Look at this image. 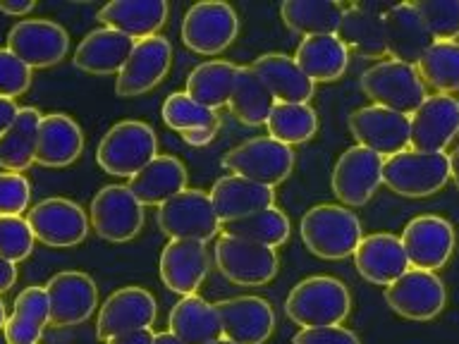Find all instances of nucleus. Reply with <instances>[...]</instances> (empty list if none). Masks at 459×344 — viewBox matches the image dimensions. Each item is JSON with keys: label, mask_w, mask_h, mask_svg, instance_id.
I'll list each match as a JSON object with an SVG mask.
<instances>
[{"label": "nucleus", "mask_w": 459, "mask_h": 344, "mask_svg": "<svg viewBox=\"0 0 459 344\" xmlns=\"http://www.w3.org/2000/svg\"><path fill=\"white\" fill-rule=\"evenodd\" d=\"M350 311V289L342 280L333 275H314L301 280L292 287L285 301V315L301 330L342 325Z\"/></svg>", "instance_id": "nucleus-1"}, {"label": "nucleus", "mask_w": 459, "mask_h": 344, "mask_svg": "<svg viewBox=\"0 0 459 344\" xmlns=\"http://www.w3.org/2000/svg\"><path fill=\"white\" fill-rule=\"evenodd\" d=\"M299 232L307 249L325 261L354 256L359 242L364 239L359 215L340 203H318L308 208L299 222Z\"/></svg>", "instance_id": "nucleus-2"}, {"label": "nucleus", "mask_w": 459, "mask_h": 344, "mask_svg": "<svg viewBox=\"0 0 459 344\" xmlns=\"http://www.w3.org/2000/svg\"><path fill=\"white\" fill-rule=\"evenodd\" d=\"M158 156V139L151 125L139 120L117 122L100 139L96 163L106 175L132 179Z\"/></svg>", "instance_id": "nucleus-3"}, {"label": "nucleus", "mask_w": 459, "mask_h": 344, "mask_svg": "<svg viewBox=\"0 0 459 344\" xmlns=\"http://www.w3.org/2000/svg\"><path fill=\"white\" fill-rule=\"evenodd\" d=\"M450 182V156L407 149L383 160V185L404 199H423Z\"/></svg>", "instance_id": "nucleus-4"}, {"label": "nucleus", "mask_w": 459, "mask_h": 344, "mask_svg": "<svg viewBox=\"0 0 459 344\" xmlns=\"http://www.w3.org/2000/svg\"><path fill=\"white\" fill-rule=\"evenodd\" d=\"M213 258L222 278L239 287L268 285L275 280L280 268L275 249L235 235H222L215 242Z\"/></svg>", "instance_id": "nucleus-5"}, {"label": "nucleus", "mask_w": 459, "mask_h": 344, "mask_svg": "<svg viewBox=\"0 0 459 344\" xmlns=\"http://www.w3.org/2000/svg\"><path fill=\"white\" fill-rule=\"evenodd\" d=\"M361 91L373 100V106L390 108L397 113L411 115L421 106L429 89L419 77L414 64L383 60L361 74Z\"/></svg>", "instance_id": "nucleus-6"}, {"label": "nucleus", "mask_w": 459, "mask_h": 344, "mask_svg": "<svg viewBox=\"0 0 459 344\" xmlns=\"http://www.w3.org/2000/svg\"><path fill=\"white\" fill-rule=\"evenodd\" d=\"M158 228L170 242H204L221 232V220L215 215L211 196L204 189H185L163 206H158Z\"/></svg>", "instance_id": "nucleus-7"}, {"label": "nucleus", "mask_w": 459, "mask_h": 344, "mask_svg": "<svg viewBox=\"0 0 459 344\" xmlns=\"http://www.w3.org/2000/svg\"><path fill=\"white\" fill-rule=\"evenodd\" d=\"M222 165L232 175L275 189L294 170V150L271 136H256L225 153Z\"/></svg>", "instance_id": "nucleus-8"}, {"label": "nucleus", "mask_w": 459, "mask_h": 344, "mask_svg": "<svg viewBox=\"0 0 459 344\" xmlns=\"http://www.w3.org/2000/svg\"><path fill=\"white\" fill-rule=\"evenodd\" d=\"M146 213L127 185H106L89 206V225L100 239L113 244L132 242L143 228Z\"/></svg>", "instance_id": "nucleus-9"}, {"label": "nucleus", "mask_w": 459, "mask_h": 344, "mask_svg": "<svg viewBox=\"0 0 459 344\" xmlns=\"http://www.w3.org/2000/svg\"><path fill=\"white\" fill-rule=\"evenodd\" d=\"M239 17L235 7L222 0H204L186 10L182 20V41L192 53L218 56L235 43Z\"/></svg>", "instance_id": "nucleus-10"}, {"label": "nucleus", "mask_w": 459, "mask_h": 344, "mask_svg": "<svg viewBox=\"0 0 459 344\" xmlns=\"http://www.w3.org/2000/svg\"><path fill=\"white\" fill-rule=\"evenodd\" d=\"M27 222L36 242L53 249L77 246L89 235V215L84 208L63 196H50L36 203L27 213Z\"/></svg>", "instance_id": "nucleus-11"}, {"label": "nucleus", "mask_w": 459, "mask_h": 344, "mask_svg": "<svg viewBox=\"0 0 459 344\" xmlns=\"http://www.w3.org/2000/svg\"><path fill=\"white\" fill-rule=\"evenodd\" d=\"M387 306L407 321H433L443 314L447 289L436 272L409 268L404 275L385 287Z\"/></svg>", "instance_id": "nucleus-12"}, {"label": "nucleus", "mask_w": 459, "mask_h": 344, "mask_svg": "<svg viewBox=\"0 0 459 344\" xmlns=\"http://www.w3.org/2000/svg\"><path fill=\"white\" fill-rule=\"evenodd\" d=\"M7 50L29 70H46L70 53V34L53 20H22L7 34Z\"/></svg>", "instance_id": "nucleus-13"}, {"label": "nucleus", "mask_w": 459, "mask_h": 344, "mask_svg": "<svg viewBox=\"0 0 459 344\" xmlns=\"http://www.w3.org/2000/svg\"><path fill=\"white\" fill-rule=\"evenodd\" d=\"M459 136V99L433 93L409 115V149L445 153Z\"/></svg>", "instance_id": "nucleus-14"}, {"label": "nucleus", "mask_w": 459, "mask_h": 344, "mask_svg": "<svg viewBox=\"0 0 459 344\" xmlns=\"http://www.w3.org/2000/svg\"><path fill=\"white\" fill-rule=\"evenodd\" d=\"M383 185V156L364 149L350 146L337 158L333 170V194L344 208H361L376 196Z\"/></svg>", "instance_id": "nucleus-15"}, {"label": "nucleus", "mask_w": 459, "mask_h": 344, "mask_svg": "<svg viewBox=\"0 0 459 344\" xmlns=\"http://www.w3.org/2000/svg\"><path fill=\"white\" fill-rule=\"evenodd\" d=\"M172 67V43L156 34L134 43L127 63L115 79V91L122 99H134L153 91Z\"/></svg>", "instance_id": "nucleus-16"}, {"label": "nucleus", "mask_w": 459, "mask_h": 344, "mask_svg": "<svg viewBox=\"0 0 459 344\" xmlns=\"http://www.w3.org/2000/svg\"><path fill=\"white\" fill-rule=\"evenodd\" d=\"M156 299L149 289L136 285L122 287V289L110 294L106 304L100 306L96 335H99V340L108 342L113 337L151 330V325L156 322Z\"/></svg>", "instance_id": "nucleus-17"}, {"label": "nucleus", "mask_w": 459, "mask_h": 344, "mask_svg": "<svg viewBox=\"0 0 459 344\" xmlns=\"http://www.w3.org/2000/svg\"><path fill=\"white\" fill-rule=\"evenodd\" d=\"M50 306V325L74 328L96 314L99 306V287L91 275L79 271L57 272L46 285Z\"/></svg>", "instance_id": "nucleus-18"}, {"label": "nucleus", "mask_w": 459, "mask_h": 344, "mask_svg": "<svg viewBox=\"0 0 459 344\" xmlns=\"http://www.w3.org/2000/svg\"><path fill=\"white\" fill-rule=\"evenodd\" d=\"M402 246L411 268L436 272L455 254V228L440 215H419L402 229Z\"/></svg>", "instance_id": "nucleus-19"}, {"label": "nucleus", "mask_w": 459, "mask_h": 344, "mask_svg": "<svg viewBox=\"0 0 459 344\" xmlns=\"http://www.w3.org/2000/svg\"><path fill=\"white\" fill-rule=\"evenodd\" d=\"M350 132L357 139V146L378 156L390 158L409 149V115L390 108H357L350 115Z\"/></svg>", "instance_id": "nucleus-20"}, {"label": "nucleus", "mask_w": 459, "mask_h": 344, "mask_svg": "<svg viewBox=\"0 0 459 344\" xmlns=\"http://www.w3.org/2000/svg\"><path fill=\"white\" fill-rule=\"evenodd\" d=\"M222 337L235 344H265L275 332V311L261 297H232L215 304Z\"/></svg>", "instance_id": "nucleus-21"}, {"label": "nucleus", "mask_w": 459, "mask_h": 344, "mask_svg": "<svg viewBox=\"0 0 459 344\" xmlns=\"http://www.w3.org/2000/svg\"><path fill=\"white\" fill-rule=\"evenodd\" d=\"M387 56L404 64H419L426 50L433 46V36L416 13L414 3H400L380 14Z\"/></svg>", "instance_id": "nucleus-22"}, {"label": "nucleus", "mask_w": 459, "mask_h": 344, "mask_svg": "<svg viewBox=\"0 0 459 344\" xmlns=\"http://www.w3.org/2000/svg\"><path fill=\"white\" fill-rule=\"evenodd\" d=\"M160 280L170 292L179 297L196 294L201 282L206 280L211 271V258L204 242H186V239H175L165 244L158 261Z\"/></svg>", "instance_id": "nucleus-23"}, {"label": "nucleus", "mask_w": 459, "mask_h": 344, "mask_svg": "<svg viewBox=\"0 0 459 344\" xmlns=\"http://www.w3.org/2000/svg\"><path fill=\"white\" fill-rule=\"evenodd\" d=\"M354 268L366 282L378 287L393 285L394 280L411 268L400 236L390 232L366 235L354 251Z\"/></svg>", "instance_id": "nucleus-24"}, {"label": "nucleus", "mask_w": 459, "mask_h": 344, "mask_svg": "<svg viewBox=\"0 0 459 344\" xmlns=\"http://www.w3.org/2000/svg\"><path fill=\"white\" fill-rule=\"evenodd\" d=\"M208 196H211V203H213L221 225L242 220L256 211L275 206V192L271 186L256 185V182L239 177V175H225V177L215 179Z\"/></svg>", "instance_id": "nucleus-25"}, {"label": "nucleus", "mask_w": 459, "mask_h": 344, "mask_svg": "<svg viewBox=\"0 0 459 344\" xmlns=\"http://www.w3.org/2000/svg\"><path fill=\"white\" fill-rule=\"evenodd\" d=\"M84 150V132L67 113H48L41 117L36 139V160L43 168H67L77 163Z\"/></svg>", "instance_id": "nucleus-26"}, {"label": "nucleus", "mask_w": 459, "mask_h": 344, "mask_svg": "<svg viewBox=\"0 0 459 344\" xmlns=\"http://www.w3.org/2000/svg\"><path fill=\"white\" fill-rule=\"evenodd\" d=\"M134 43V39H129L120 31H113V29H96L82 39V43L74 50L72 63L77 70L86 72V74H96V77L120 74Z\"/></svg>", "instance_id": "nucleus-27"}, {"label": "nucleus", "mask_w": 459, "mask_h": 344, "mask_svg": "<svg viewBox=\"0 0 459 344\" xmlns=\"http://www.w3.org/2000/svg\"><path fill=\"white\" fill-rule=\"evenodd\" d=\"M251 70L273 93L275 103H308L314 99L316 84L285 53H264L254 60Z\"/></svg>", "instance_id": "nucleus-28"}, {"label": "nucleus", "mask_w": 459, "mask_h": 344, "mask_svg": "<svg viewBox=\"0 0 459 344\" xmlns=\"http://www.w3.org/2000/svg\"><path fill=\"white\" fill-rule=\"evenodd\" d=\"M170 7L165 0H113L99 10V20L106 29L120 31L129 39L156 36L168 22Z\"/></svg>", "instance_id": "nucleus-29"}, {"label": "nucleus", "mask_w": 459, "mask_h": 344, "mask_svg": "<svg viewBox=\"0 0 459 344\" xmlns=\"http://www.w3.org/2000/svg\"><path fill=\"white\" fill-rule=\"evenodd\" d=\"M129 189L142 206H163L165 201L186 189V168L175 156H156L129 179Z\"/></svg>", "instance_id": "nucleus-30"}, {"label": "nucleus", "mask_w": 459, "mask_h": 344, "mask_svg": "<svg viewBox=\"0 0 459 344\" xmlns=\"http://www.w3.org/2000/svg\"><path fill=\"white\" fill-rule=\"evenodd\" d=\"M170 335L182 344H211L222 337L221 318L215 304H208L199 294H189L172 306L170 311Z\"/></svg>", "instance_id": "nucleus-31"}, {"label": "nucleus", "mask_w": 459, "mask_h": 344, "mask_svg": "<svg viewBox=\"0 0 459 344\" xmlns=\"http://www.w3.org/2000/svg\"><path fill=\"white\" fill-rule=\"evenodd\" d=\"M294 60L311 82H337L350 67V50L335 34L307 36L297 46Z\"/></svg>", "instance_id": "nucleus-32"}, {"label": "nucleus", "mask_w": 459, "mask_h": 344, "mask_svg": "<svg viewBox=\"0 0 459 344\" xmlns=\"http://www.w3.org/2000/svg\"><path fill=\"white\" fill-rule=\"evenodd\" d=\"M50 322V306L46 287H24L14 299L13 315L5 321L3 335L7 344H39L43 328Z\"/></svg>", "instance_id": "nucleus-33"}, {"label": "nucleus", "mask_w": 459, "mask_h": 344, "mask_svg": "<svg viewBox=\"0 0 459 344\" xmlns=\"http://www.w3.org/2000/svg\"><path fill=\"white\" fill-rule=\"evenodd\" d=\"M337 39L344 43V48L357 53L368 60L385 57V39H383V22L380 14L364 5H347L337 27Z\"/></svg>", "instance_id": "nucleus-34"}, {"label": "nucleus", "mask_w": 459, "mask_h": 344, "mask_svg": "<svg viewBox=\"0 0 459 344\" xmlns=\"http://www.w3.org/2000/svg\"><path fill=\"white\" fill-rule=\"evenodd\" d=\"M43 115L36 108H20L14 122L0 136V168L5 172H24L36 160V139Z\"/></svg>", "instance_id": "nucleus-35"}, {"label": "nucleus", "mask_w": 459, "mask_h": 344, "mask_svg": "<svg viewBox=\"0 0 459 344\" xmlns=\"http://www.w3.org/2000/svg\"><path fill=\"white\" fill-rule=\"evenodd\" d=\"M344 5L337 0H285L280 5V17L294 34L323 36L337 34Z\"/></svg>", "instance_id": "nucleus-36"}, {"label": "nucleus", "mask_w": 459, "mask_h": 344, "mask_svg": "<svg viewBox=\"0 0 459 344\" xmlns=\"http://www.w3.org/2000/svg\"><path fill=\"white\" fill-rule=\"evenodd\" d=\"M237 72H239V64L228 63V60H208V63L196 64L186 79V93L201 106L218 110L228 106L232 89H235Z\"/></svg>", "instance_id": "nucleus-37"}, {"label": "nucleus", "mask_w": 459, "mask_h": 344, "mask_svg": "<svg viewBox=\"0 0 459 344\" xmlns=\"http://www.w3.org/2000/svg\"><path fill=\"white\" fill-rule=\"evenodd\" d=\"M230 113L247 127H261L271 117L275 99L265 89V84L256 77V72L251 67H239L237 72L235 89L228 100Z\"/></svg>", "instance_id": "nucleus-38"}, {"label": "nucleus", "mask_w": 459, "mask_h": 344, "mask_svg": "<svg viewBox=\"0 0 459 344\" xmlns=\"http://www.w3.org/2000/svg\"><path fill=\"white\" fill-rule=\"evenodd\" d=\"M426 89L436 93H459V41H436L416 64Z\"/></svg>", "instance_id": "nucleus-39"}, {"label": "nucleus", "mask_w": 459, "mask_h": 344, "mask_svg": "<svg viewBox=\"0 0 459 344\" xmlns=\"http://www.w3.org/2000/svg\"><path fill=\"white\" fill-rule=\"evenodd\" d=\"M265 127L271 139L292 149L314 139L318 132V115L308 103H275Z\"/></svg>", "instance_id": "nucleus-40"}, {"label": "nucleus", "mask_w": 459, "mask_h": 344, "mask_svg": "<svg viewBox=\"0 0 459 344\" xmlns=\"http://www.w3.org/2000/svg\"><path fill=\"white\" fill-rule=\"evenodd\" d=\"M222 228H225V235L242 236V239L264 244L271 249H278L290 239V218L278 206L256 211V213L247 215L242 220L228 222Z\"/></svg>", "instance_id": "nucleus-41"}, {"label": "nucleus", "mask_w": 459, "mask_h": 344, "mask_svg": "<svg viewBox=\"0 0 459 344\" xmlns=\"http://www.w3.org/2000/svg\"><path fill=\"white\" fill-rule=\"evenodd\" d=\"M163 122L179 134H196L218 129V115L211 108L201 106L186 91L170 93L163 103Z\"/></svg>", "instance_id": "nucleus-42"}, {"label": "nucleus", "mask_w": 459, "mask_h": 344, "mask_svg": "<svg viewBox=\"0 0 459 344\" xmlns=\"http://www.w3.org/2000/svg\"><path fill=\"white\" fill-rule=\"evenodd\" d=\"M416 13L433 41H455L459 36V0H419Z\"/></svg>", "instance_id": "nucleus-43"}, {"label": "nucleus", "mask_w": 459, "mask_h": 344, "mask_svg": "<svg viewBox=\"0 0 459 344\" xmlns=\"http://www.w3.org/2000/svg\"><path fill=\"white\" fill-rule=\"evenodd\" d=\"M34 235L29 229L27 218H0V258L10 263H22L34 251Z\"/></svg>", "instance_id": "nucleus-44"}, {"label": "nucleus", "mask_w": 459, "mask_h": 344, "mask_svg": "<svg viewBox=\"0 0 459 344\" xmlns=\"http://www.w3.org/2000/svg\"><path fill=\"white\" fill-rule=\"evenodd\" d=\"M31 185L20 172H0V218H17L29 208Z\"/></svg>", "instance_id": "nucleus-45"}, {"label": "nucleus", "mask_w": 459, "mask_h": 344, "mask_svg": "<svg viewBox=\"0 0 459 344\" xmlns=\"http://www.w3.org/2000/svg\"><path fill=\"white\" fill-rule=\"evenodd\" d=\"M31 86V70L13 56L7 48H0V99L14 100L29 91Z\"/></svg>", "instance_id": "nucleus-46"}, {"label": "nucleus", "mask_w": 459, "mask_h": 344, "mask_svg": "<svg viewBox=\"0 0 459 344\" xmlns=\"http://www.w3.org/2000/svg\"><path fill=\"white\" fill-rule=\"evenodd\" d=\"M292 344H361L354 330L344 325L328 328H304L292 337Z\"/></svg>", "instance_id": "nucleus-47"}, {"label": "nucleus", "mask_w": 459, "mask_h": 344, "mask_svg": "<svg viewBox=\"0 0 459 344\" xmlns=\"http://www.w3.org/2000/svg\"><path fill=\"white\" fill-rule=\"evenodd\" d=\"M36 3L29 0H0V13L10 14V17H27L29 13H34Z\"/></svg>", "instance_id": "nucleus-48"}, {"label": "nucleus", "mask_w": 459, "mask_h": 344, "mask_svg": "<svg viewBox=\"0 0 459 344\" xmlns=\"http://www.w3.org/2000/svg\"><path fill=\"white\" fill-rule=\"evenodd\" d=\"M20 113V106L14 103V100H7V99H0V136L5 134L7 127L13 125L14 117Z\"/></svg>", "instance_id": "nucleus-49"}, {"label": "nucleus", "mask_w": 459, "mask_h": 344, "mask_svg": "<svg viewBox=\"0 0 459 344\" xmlns=\"http://www.w3.org/2000/svg\"><path fill=\"white\" fill-rule=\"evenodd\" d=\"M14 282H17V265L0 258V294L13 289Z\"/></svg>", "instance_id": "nucleus-50"}, {"label": "nucleus", "mask_w": 459, "mask_h": 344, "mask_svg": "<svg viewBox=\"0 0 459 344\" xmlns=\"http://www.w3.org/2000/svg\"><path fill=\"white\" fill-rule=\"evenodd\" d=\"M153 342V332L151 330H142V332H129V335H120L108 340L106 344H151Z\"/></svg>", "instance_id": "nucleus-51"}, {"label": "nucleus", "mask_w": 459, "mask_h": 344, "mask_svg": "<svg viewBox=\"0 0 459 344\" xmlns=\"http://www.w3.org/2000/svg\"><path fill=\"white\" fill-rule=\"evenodd\" d=\"M450 179H455V185H457V192H459V143L450 156Z\"/></svg>", "instance_id": "nucleus-52"}, {"label": "nucleus", "mask_w": 459, "mask_h": 344, "mask_svg": "<svg viewBox=\"0 0 459 344\" xmlns=\"http://www.w3.org/2000/svg\"><path fill=\"white\" fill-rule=\"evenodd\" d=\"M151 344H182L175 335H170V332H156L153 335V342Z\"/></svg>", "instance_id": "nucleus-53"}, {"label": "nucleus", "mask_w": 459, "mask_h": 344, "mask_svg": "<svg viewBox=\"0 0 459 344\" xmlns=\"http://www.w3.org/2000/svg\"><path fill=\"white\" fill-rule=\"evenodd\" d=\"M5 321H7V314H5V304L0 299V330L5 328Z\"/></svg>", "instance_id": "nucleus-54"}, {"label": "nucleus", "mask_w": 459, "mask_h": 344, "mask_svg": "<svg viewBox=\"0 0 459 344\" xmlns=\"http://www.w3.org/2000/svg\"><path fill=\"white\" fill-rule=\"evenodd\" d=\"M211 344H235V342H232V340H225V337H221V340H215V342H211Z\"/></svg>", "instance_id": "nucleus-55"}]
</instances>
